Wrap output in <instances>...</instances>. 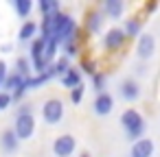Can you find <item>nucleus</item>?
Here are the masks:
<instances>
[{
    "label": "nucleus",
    "mask_w": 160,
    "mask_h": 157,
    "mask_svg": "<svg viewBox=\"0 0 160 157\" xmlns=\"http://www.w3.org/2000/svg\"><path fill=\"white\" fill-rule=\"evenodd\" d=\"M121 127H123L125 135H127L132 142L145 137V131H147V122H145L142 113H140L138 109H134V107H127V109L121 113Z\"/></svg>",
    "instance_id": "nucleus-1"
},
{
    "label": "nucleus",
    "mask_w": 160,
    "mask_h": 157,
    "mask_svg": "<svg viewBox=\"0 0 160 157\" xmlns=\"http://www.w3.org/2000/svg\"><path fill=\"white\" fill-rule=\"evenodd\" d=\"M42 118L46 124H59L64 118V103L62 98H48L42 105Z\"/></svg>",
    "instance_id": "nucleus-2"
},
{
    "label": "nucleus",
    "mask_w": 160,
    "mask_h": 157,
    "mask_svg": "<svg viewBox=\"0 0 160 157\" xmlns=\"http://www.w3.org/2000/svg\"><path fill=\"white\" fill-rule=\"evenodd\" d=\"M53 155L55 157H70L75 150H77V140L75 135L70 133H64V135H57L55 142H53Z\"/></svg>",
    "instance_id": "nucleus-3"
},
{
    "label": "nucleus",
    "mask_w": 160,
    "mask_h": 157,
    "mask_svg": "<svg viewBox=\"0 0 160 157\" xmlns=\"http://www.w3.org/2000/svg\"><path fill=\"white\" fill-rule=\"evenodd\" d=\"M13 131L18 135V140H29L33 133H35V116L29 113V116H16V122H13Z\"/></svg>",
    "instance_id": "nucleus-4"
},
{
    "label": "nucleus",
    "mask_w": 160,
    "mask_h": 157,
    "mask_svg": "<svg viewBox=\"0 0 160 157\" xmlns=\"http://www.w3.org/2000/svg\"><path fill=\"white\" fill-rule=\"evenodd\" d=\"M153 53H156V37L151 33H142L136 39V57L140 61H147L153 57Z\"/></svg>",
    "instance_id": "nucleus-5"
},
{
    "label": "nucleus",
    "mask_w": 160,
    "mask_h": 157,
    "mask_svg": "<svg viewBox=\"0 0 160 157\" xmlns=\"http://www.w3.org/2000/svg\"><path fill=\"white\" fill-rule=\"evenodd\" d=\"M112 109H114V96H112L110 92H103V94H97V96H94V100H92V111H94L97 116L105 118V116L112 113Z\"/></svg>",
    "instance_id": "nucleus-6"
},
{
    "label": "nucleus",
    "mask_w": 160,
    "mask_h": 157,
    "mask_svg": "<svg viewBox=\"0 0 160 157\" xmlns=\"http://www.w3.org/2000/svg\"><path fill=\"white\" fill-rule=\"evenodd\" d=\"M125 39H127V35L123 33V29L114 26V29H110V31L103 35V48L110 50V53H112V50H118V48H123Z\"/></svg>",
    "instance_id": "nucleus-7"
},
{
    "label": "nucleus",
    "mask_w": 160,
    "mask_h": 157,
    "mask_svg": "<svg viewBox=\"0 0 160 157\" xmlns=\"http://www.w3.org/2000/svg\"><path fill=\"white\" fill-rule=\"evenodd\" d=\"M118 94H121L123 100L134 103V100L140 98V83H138L136 79H125V81H121V85H118Z\"/></svg>",
    "instance_id": "nucleus-8"
},
{
    "label": "nucleus",
    "mask_w": 160,
    "mask_h": 157,
    "mask_svg": "<svg viewBox=\"0 0 160 157\" xmlns=\"http://www.w3.org/2000/svg\"><path fill=\"white\" fill-rule=\"evenodd\" d=\"M103 22H105V16L101 9H88L86 11V20H83V26L88 33H99L103 29Z\"/></svg>",
    "instance_id": "nucleus-9"
},
{
    "label": "nucleus",
    "mask_w": 160,
    "mask_h": 157,
    "mask_svg": "<svg viewBox=\"0 0 160 157\" xmlns=\"http://www.w3.org/2000/svg\"><path fill=\"white\" fill-rule=\"evenodd\" d=\"M153 140L149 137H140L136 142H132V148H129V157H153Z\"/></svg>",
    "instance_id": "nucleus-10"
},
{
    "label": "nucleus",
    "mask_w": 160,
    "mask_h": 157,
    "mask_svg": "<svg viewBox=\"0 0 160 157\" xmlns=\"http://www.w3.org/2000/svg\"><path fill=\"white\" fill-rule=\"evenodd\" d=\"M101 11H103L105 18L118 20L125 13V2H123V0H103V2H101Z\"/></svg>",
    "instance_id": "nucleus-11"
},
{
    "label": "nucleus",
    "mask_w": 160,
    "mask_h": 157,
    "mask_svg": "<svg viewBox=\"0 0 160 157\" xmlns=\"http://www.w3.org/2000/svg\"><path fill=\"white\" fill-rule=\"evenodd\" d=\"M18 146H20V140H18L13 129H5L2 133H0V148H2L5 153H16Z\"/></svg>",
    "instance_id": "nucleus-12"
},
{
    "label": "nucleus",
    "mask_w": 160,
    "mask_h": 157,
    "mask_svg": "<svg viewBox=\"0 0 160 157\" xmlns=\"http://www.w3.org/2000/svg\"><path fill=\"white\" fill-rule=\"evenodd\" d=\"M68 70H70V59H68V57H64V55H62V57H57V59L46 68V72H48V76H51V79H62Z\"/></svg>",
    "instance_id": "nucleus-13"
},
{
    "label": "nucleus",
    "mask_w": 160,
    "mask_h": 157,
    "mask_svg": "<svg viewBox=\"0 0 160 157\" xmlns=\"http://www.w3.org/2000/svg\"><path fill=\"white\" fill-rule=\"evenodd\" d=\"M38 33H40V24L33 20H27L18 31V42H33L38 37Z\"/></svg>",
    "instance_id": "nucleus-14"
},
{
    "label": "nucleus",
    "mask_w": 160,
    "mask_h": 157,
    "mask_svg": "<svg viewBox=\"0 0 160 157\" xmlns=\"http://www.w3.org/2000/svg\"><path fill=\"white\" fill-rule=\"evenodd\" d=\"M123 33L127 35V37H140L142 35V22H140V18H125V22H123Z\"/></svg>",
    "instance_id": "nucleus-15"
},
{
    "label": "nucleus",
    "mask_w": 160,
    "mask_h": 157,
    "mask_svg": "<svg viewBox=\"0 0 160 157\" xmlns=\"http://www.w3.org/2000/svg\"><path fill=\"white\" fill-rule=\"evenodd\" d=\"M81 76H83V74H81V70H79V68H75V66H70V70H68L59 81H62V85H64V87L75 90V87H79V85H81Z\"/></svg>",
    "instance_id": "nucleus-16"
},
{
    "label": "nucleus",
    "mask_w": 160,
    "mask_h": 157,
    "mask_svg": "<svg viewBox=\"0 0 160 157\" xmlns=\"http://www.w3.org/2000/svg\"><path fill=\"white\" fill-rule=\"evenodd\" d=\"M38 9H40L42 16H55V13L62 11V9H59V0H40V2H38Z\"/></svg>",
    "instance_id": "nucleus-17"
},
{
    "label": "nucleus",
    "mask_w": 160,
    "mask_h": 157,
    "mask_svg": "<svg viewBox=\"0 0 160 157\" xmlns=\"http://www.w3.org/2000/svg\"><path fill=\"white\" fill-rule=\"evenodd\" d=\"M59 44L51 37V39H46V48H44V61H46V66H51L53 61H55V57H57V53H59Z\"/></svg>",
    "instance_id": "nucleus-18"
},
{
    "label": "nucleus",
    "mask_w": 160,
    "mask_h": 157,
    "mask_svg": "<svg viewBox=\"0 0 160 157\" xmlns=\"http://www.w3.org/2000/svg\"><path fill=\"white\" fill-rule=\"evenodd\" d=\"M27 79L24 76H20L18 72H11L9 76H7V81H5V85H2V92H7V94H11L13 90H18L22 83H24Z\"/></svg>",
    "instance_id": "nucleus-19"
},
{
    "label": "nucleus",
    "mask_w": 160,
    "mask_h": 157,
    "mask_svg": "<svg viewBox=\"0 0 160 157\" xmlns=\"http://www.w3.org/2000/svg\"><path fill=\"white\" fill-rule=\"evenodd\" d=\"M11 5H13L18 18H29L31 11H33V2H31V0H13Z\"/></svg>",
    "instance_id": "nucleus-20"
},
{
    "label": "nucleus",
    "mask_w": 160,
    "mask_h": 157,
    "mask_svg": "<svg viewBox=\"0 0 160 157\" xmlns=\"http://www.w3.org/2000/svg\"><path fill=\"white\" fill-rule=\"evenodd\" d=\"M16 72H18L20 76L29 79V76H31V72H33L31 59H29V57H18V59H16Z\"/></svg>",
    "instance_id": "nucleus-21"
},
{
    "label": "nucleus",
    "mask_w": 160,
    "mask_h": 157,
    "mask_svg": "<svg viewBox=\"0 0 160 157\" xmlns=\"http://www.w3.org/2000/svg\"><path fill=\"white\" fill-rule=\"evenodd\" d=\"M51 81V76H48V72H42V74H31L29 79H27V90H38V87H42L44 83H48Z\"/></svg>",
    "instance_id": "nucleus-22"
},
{
    "label": "nucleus",
    "mask_w": 160,
    "mask_h": 157,
    "mask_svg": "<svg viewBox=\"0 0 160 157\" xmlns=\"http://www.w3.org/2000/svg\"><path fill=\"white\" fill-rule=\"evenodd\" d=\"M79 70H81V74H88L90 79H92V76L99 72V70H97V61H94V59H90V57H81Z\"/></svg>",
    "instance_id": "nucleus-23"
},
{
    "label": "nucleus",
    "mask_w": 160,
    "mask_h": 157,
    "mask_svg": "<svg viewBox=\"0 0 160 157\" xmlns=\"http://www.w3.org/2000/svg\"><path fill=\"white\" fill-rule=\"evenodd\" d=\"M105 87H108V74L97 72V74L92 76V90H94L97 94H103V92H108Z\"/></svg>",
    "instance_id": "nucleus-24"
},
{
    "label": "nucleus",
    "mask_w": 160,
    "mask_h": 157,
    "mask_svg": "<svg viewBox=\"0 0 160 157\" xmlns=\"http://www.w3.org/2000/svg\"><path fill=\"white\" fill-rule=\"evenodd\" d=\"M62 50H64V57L72 59L79 55V44H66V46H62Z\"/></svg>",
    "instance_id": "nucleus-25"
},
{
    "label": "nucleus",
    "mask_w": 160,
    "mask_h": 157,
    "mask_svg": "<svg viewBox=\"0 0 160 157\" xmlns=\"http://www.w3.org/2000/svg\"><path fill=\"white\" fill-rule=\"evenodd\" d=\"M24 94H27V81H24L18 90H13V92H11V100H13V103H20V100L24 98Z\"/></svg>",
    "instance_id": "nucleus-26"
},
{
    "label": "nucleus",
    "mask_w": 160,
    "mask_h": 157,
    "mask_svg": "<svg viewBox=\"0 0 160 157\" xmlns=\"http://www.w3.org/2000/svg\"><path fill=\"white\" fill-rule=\"evenodd\" d=\"M81 98H83V85H79V87L70 90V103H72V105H79V103H81Z\"/></svg>",
    "instance_id": "nucleus-27"
},
{
    "label": "nucleus",
    "mask_w": 160,
    "mask_h": 157,
    "mask_svg": "<svg viewBox=\"0 0 160 157\" xmlns=\"http://www.w3.org/2000/svg\"><path fill=\"white\" fill-rule=\"evenodd\" d=\"M11 94H7V92H0V111H5V109H9L11 107Z\"/></svg>",
    "instance_id": "nucleus-28"
},
{
    "label": "nucleus",
    "mask_w": 160,
    "mask_h": 157,
    "mask_svg": "<svg viewBox=\"0 0 160 157\" xmlns=\"http://www.w3.org/2000/svg\"><path fill=\"white\" fill-rule=\"evenodd\" d=\"M29 113H33V103H22L16 109V116H29Z\"/></svg>",
    "instance_id": "nucleus-29"
},
{
    "label": "nucleus",
    "mask_w": 160,
    "mask_h": 157,
    "mask_svg": "<svg viewBox=\"0 0 160 157\" xmlns=\"http://www.w3.org/2000/svg\"><path fill=\"white\" fill-rule=\"evenodd\" d=\"M7 76H9V72H7V63H5V61H0V92H2V85H5V81H7Z\"/></svg>",
    "instance_id": "nucleus-30"
},
{
    "label": "nucleus",
    "mask_w": 160,
    "mask_h": 157,
    "mask_svg": "<svg viewBox=\"0 0 160 157\" xmlns=\"http://www.w3.org/2000/svg\"><path fill=\"white\" fill-rule=\"evenodd\" d=\"M156 9H158V0H149V2H145V7H142L145 13H153Z\"/></svg>",
    "instance_id": "nucleus-31"
},
{
    "label": "nucleus",
    "mask_w": 160,
    "mask_h": 157,
    "mask_svg": "<svg viewBox=\"0 0 160 157\" xmlns=\"http://www.w3.org/2000/svg\"><path fill=\"white\" fill-rule=\"evenodd\" d=\"M136 74H147V68L145 66H136Z\"/></svg>",
    "instance_id": "nucleus-32"
},
{
    "label": "nucleus",
    "mask_w": 160,
    "mask_h": 157,
    "mask_svg": "<svg viewBox=\"0 0 160 157\" xmlns=\"http://www.w3.org/2000/svg\"><path fill=\"white\" fill-rule=\"evenodd\" d=\"M0 50H2V53H9V50H11V44H5V46H0Z\"/></svg>",
    "instance_id": "nucleus-33"
},
{
    "label": "nucleus",
    "mask_w": 160,
    "mask_h": 157,
    "mask_svg": "<svg viewBox=\"0 0 160 157\" xmlns=\"http://www.w3.org/2000/svg\"><path fill=\"white\" fill-rule=\"evenodd\" d=\"M81 157H90V155H88V153H83V155H81Z\"/></svg>",
    "instance_id": "nucleus-34"
}]
</instances>
